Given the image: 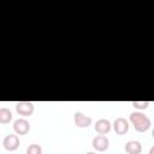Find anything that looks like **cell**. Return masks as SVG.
I'll return each instance as SVG.
<instances>
[{
  "label": "cell",
  "instance_id": "6da1fadb",
  "mask_svg": "<svg viewBox=\"0 0 154 154\" xmlns=\"http://www.w3.org/2000/svg\"><path fill=\"white\" fill-rule=\"evenodd\" d=\"M130 122L134 125L135 130L138 131V132L147 131L152 125L150 119L147 116H144L143 113H141V112H132L130 114Z\"/></svg>",
  "mask_w": 154,
  "mask_h": 154
},
{
  "label": "cell",
  "instance_id": "7a4b0ae2",
  "mask_svg": "<svg viewBox=\"0 0 154 154\" xmlns=\"http://www.w3.org/2000/svg\"><path fill=\"white\" fill-rule=\"evenodd\" d=\"M34 103L30 102V101H18L16 103V111L19 116H23V117H28V116H31L34 113Z\"/></svg>",
  "mask_w": 154,
  "mask_h": 154
},
{
  "label": "cell",
  "instance_id": "3957f363",
  "mask_svg": "<svg viewBox=\"0 0 154 154\" xmlns=\"http://www.w3.org/2000/svg\"><path fill=\"white\" fill-rule=\"evenodd\" d=\"M2 146L8 152H13L19 147V137L14 134H10L6 135L2 140Z\"/></svg>",
  "mask_w": 154,
  "mask_h": 154
},
{
  "label": "cell",
  "instance_id": "277c9868",
  "mask_svg": "<svg viewBox=\"0 0 154 154\" xmlns=\"http://www.w3.org/2000/svg\"><path fill=\"white\" fill-rule=\"evenodd\" d=\"M91 144H93V148L96 149L97 152H105L109 147V141L105 135H97L93 138Z\"/></svg>",
  "mask_w": 154,
  "mask_h": 154
},
{
  "label": "cell",
  "instance_id": "5b68a950",
  "mask_svg": "<svg viewBox=\"0 0 154 154\" xmlns=\"http://www.w3.org/2000/svg\"><path fill=\"white\" fill-rule=\"evenodd\" d=\"M13 130L17 135H26L30 130V124L25 118H19L14 122Z\"/></svg>",
  "mask_w": 154,
  "mask_h": 154
},
{
  "label": "cell",
  "instance_id": "8992f818",
  "mask_svg": "<svg viewBox=\"0 0 154 154\" xmlns=\"http://www.w3.org/2000/svg\"><path fill=\"white\" fill-rule=\"evenodd\" d=\"M73 122H75V124L78 128H88L91 124L93 119H91V117L85 116L82 112H75V114H73Z\"/></svg>",
  "mask_w": 154,
  "mask_h": 154
},
{
  "label": "cell",
  "instance_id": "52a82bcc",
  "mask_svg": "<svg viewBox=\"0 0 154 154\" xmlns=\"http://www.w3.org/2000/svg\"><path fill=\"white\" fill-rule=\"evenodd\" d=\"M113 130L117 135H125L129 131V123L125 118H117L113 123Z\"/></svg>",
  "mask_w": 154,
  "mask_h": 154
},
{
  "label": "cell",
  "instance_id": "ba28073f",
  "mask_svg": "<svg viewBox=\"0 0 154 154\" xmlns=\"http://www.w3.org/2000/svg\"><path fill=\"white\" fill-rule=\"evenodd\" d=\"M111 122L108 119H105V118H101L99 119L96 123H95V131L99 134V135H106L111 131Z\"/></svg>",
  "mask_w": 154,
  "mask_h": 154
},
{
  "label": "cell",
  "instance_id": "9c48e42d",
  "mask_svg": "<svg viewBox=\"0 0 154 154\" xmlns=\"http://www.w3.org/2000/svg\"><path fill=\"white\" fill-rule=\"evenodd\" d=\"M125 152L128 154H141L142 144L138 141H129L125 144Z\"/></svg>",
  "mask_w": 154,
  "mask_h": 154
},
{
  "label": "cell",
  "instance_id": "30bf717a",
  "mask_svg": "<svg viewBox=\"0 0 154 154\" xmlns=\"http://www.w3.org/2000/svg\"><path fill=\"white\" fill-rule=\"evenodd\" d=\"M12 120V113L7 107L0 108V124H7Z\"/></svg>",
  "mask_w": 154,
  "mask_h": 154
},
{
  "label": "cell",
  "instance_id": "8fae6325",
  "mask_svg": "<svg viewBox=\"0 0 154 154\" xmlns=\"http://www.w3.org/2000/svg\"><path fill=\"white\" fill-rule=\"evenodd\" d=\"M26 154H42V148L37 143L29 144V147L26 148Z\"/></svg>",
  "mask_w": 154,
  "mask_h": 154
},
{
  "label": "cell",
  "instance_id": "7c38bea8",
  "mask_svg": "<svg viewBox=\"0 0 154 154\" xmlns=\"http://www.w3.org/2000/svg\"><path fill=\"white\" fill-rule=\"evenodd\" d=\"M131 105L135 108H138V109H147L148 106H149V102L148 101H132Z\"/></svg>",
  "mask_w": 154,
  "mask_h": 154
},
{
  "label": "cell",
  "instance_id": "4fadbf2b",
  "mask_svg": "<svg viewBox=\"0 0 154 154\" xmlns=\"http://www.w3.org/2000/svg\"><path fill=\"white\" fill-rule=\"evenodd\" d=\"M153 153H154V148L152 147V148H150V150H149V154H153Z\"/></svg>",
  "mask_w": 154,
  "mask_h": 154
},
{
  "label": "cell",
  "instance_id": "5bb4252c",
  "mask_svg": "<svg viewBox=\"0 0 154 154\" xmlns=\"http://www.w3.org/2000/svg\"><path fill=\"white\" fill-rule=\"evenodd\" d=\"M85 154H96V153H94V152H88V153H85Z\"/></svg>",
  "mask_w": 154,
  "mask_h": 154
}]
</instances>
